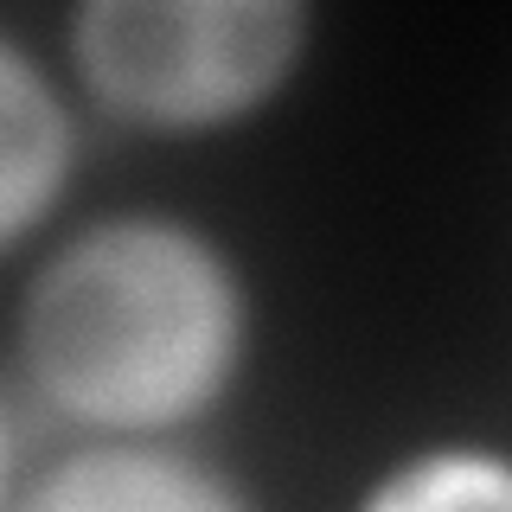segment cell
<instances>
[{"label":"cell","mask_w":512,"mask_h":512,"mask_svg":"<svg viewBox=\"0 0 512 512\" xmlns=\"http://www.w3.org/2000/svg\"><path fill=\"white\" fill-rule=\"evenodd\" d=\"M7 487H13V423L7 404H0V512H7Z\"/></svg>","instance_id":"8992f818"},{"label":"cell","mask_w":512,"mask_h":512,"mask_svg":"<svg viewBox=\"0 0 512 512\" xmlns=\"http://www.w3.org/2000/svg\"><path fill=\"white\" fill-rule=\"evenodd\" d=\"M359 512H512L506 455L474 442L416 448L372 480Z\"/></svg>","instance_id":"5b68a950"},{"label":"cell","mask_w":512,"mask_h":512,"mask_svg":"<svg viewBox=\"0 0 512 512\" xmlns=\"http://www.w3.org/2000/svg\"><path fill=\"white\" fill-rule=\"evenodd\" d=\"M250 288L212 231L122 212L64 237L20 301V372L103 442H160L244 372Z\"/></svg>","instance_id":"6da1fadb"},{"label":"cell","mask_w":512,"mask_h":512,"mask_svg":"<svg viewBox=\"0 0 512 512\" xmlns=\"http://www.w3.org/2000/svg\"><path fill=\"white\" fill-rule=\"evenodd\" d=\"M295 0H90L71 13L77 84L103 116L154 135L244 122L308 52Z\"/></svg>","instance_id":"7a4b0ae2"},{"label":"cell","mask_w":512,"mask_h":512,"mask_svg":"<svg viewBox=\"0 0 512 512\" xmlns=\"http://www.w3.org/2000/svg\"><path fill=\"white\" fill-rule=\"evenodd\" d=\"M77 167V122L64 90L20 39L0 32V250L39 231Z\"/></svg>","instance_id":"277c9868"},{"label":"cell","mask_w":512,"mask_h":512,"mask_svg":"<svg viewBox=\"0 0 512 512\" xmlns=\"http://www.w3.org/2000/svg\"><path fill=\"white\" fill-rule=\"evenodd\" d=\"M7 512H256L212 461L167 442H96L39 474Z\"/></svg>","instance_id":"3957f363"}]
</instances>
